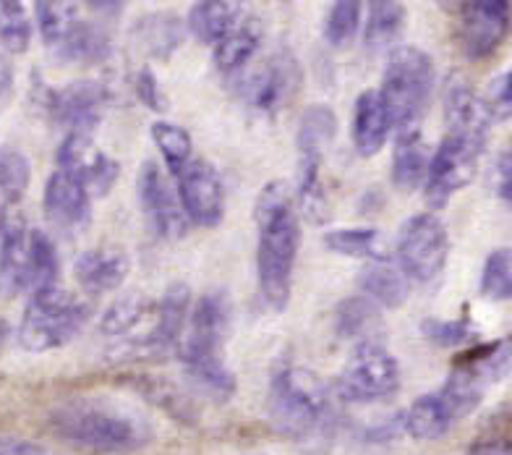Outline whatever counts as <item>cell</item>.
I'll list each match as a JSON object with an SVG mask.
<instances>
[{
    "label": "cell",
    "instance_id": "obj_1",
    "mask_svg": "<svg viewBox=\"0 0 512 455\" xmlns=\"http://www.w3.org/2000/svg\"><path fill=\"white\" fill-rule=\"evenodd\" d=\"M256 231V270L264 301L283 312L290 301L293 270H296L298 246H301V223L298 204L285 181H270L259 191L254 204Z\"/></svg>",
    "mask_w": 512,
    "mask_h": 455
},
{
    "label": "cell",
    "instance_id": "obj_2",
    "mask_svg": "<svg viewBox=\"0 0 512 455\" xmlns=\"http://www.w3.org/2000/svg\"><path fill=\"white\" fill-rule=\"evenodd\" d=\"M270 424L304 450H322L335 432L330 390L306 367H280L267 395Z\"/></svg>",
    "mask_w": 512,
    "mask_h": 455
},
{
    "label": "cell",
    "instance_id": "obj_3",
    "mask_svg": "<svg viewBox=\"0 0 512 455\" xmlns=\"http://www.w3.org/2000/svg\"><path fill=\"white\" fill-rule=\"evenodd\" d=\"M50 429L58 440L92 455H126L152 440V427L134 411L100 401H76L55 408Z\"/></svg>",
    "mask_w": 512,
    "mask_h": 455
},
{
    "label": "cell",
    "instance_id": "obj_4",
    "mask_svg": "<svg viewBox=\"0 0 512 455\" xmlns=\"http://www.w3.org/2000/svg\"><path fill=\"white\" fill-rule=\"evenodd\" d=\"M58 272V252L45 233L24 223H8L0 241V299L53 288Z\"/></svg>",
    "mask_w": 512,
    "mask_h": 455
},
{
    "label": "cell",
    "instance_id": "obj_5",
    "mask_svg": "<svg viewBox=\"0 0 512 455\" xmlns=\"http://www.w3.org/2000/svg\"><path fill=\"white\" fill-rule=\"evenodd\" d=\"M434 84H437V68H434L432 55L413 45L392 50L384 66L379 92L390 108L398 134L418 131V123L434 95Z\"/></svg>",
    "mask_w": 512,
    "mask_h": 455
},
{
    "label": "cell",
    "instance_id": "obj_6",
    "mask_svg": "<svg viewBox=\"0 0 512 455\" xmlns=\"http://www.w3.org/2000/svg\"><path fill=\"white\" fill-rule=\"evenodd\" d=\"M512 374V335L489 343H476L471 348H463L455 361L452 372L439 388L452 414L463 419L473 414L486 398L489 388L502 382Z\"/></svg>",
    "mask_w": 512,
    "mask_h": 455
},
{
    "label": "cell",
    "instance_id": "obj_7",
    "mask_svg": "<svg viewBox=\"0 0 512 455\" xmlns=\"http://www.w3.org/2000/svg\"><path fill=\"white\" fill-rule=\"evenodd\" d=\"M92 317V306L74 293L53 286L29 296L19 325V343L32 354L63 348L81 333Z\"/></svg>",
    "mask_w": 512,
    "mask_h": 455
},
{
    "label": "cell",
    "instance_id": "obj_8",
    "mask_svg": "<svg viewBox=\"0 0 512 455\" xmlns=\"http://www.w3.org/2000/svg\"><path fill=\"white\" fill-rule=\"evenodd\" d=\"M400 388V367L382 343H361L345 361L335 393L345 403L387 401Z\"/></svg>",
    "mask_w": 512,
    "mask_h": 455
},
{
    "label": "cell",
    "instance_id": "obj_9",
    "mask_svg": "<svg viewBox=\"0 0 512 455\" xmlns=\"http://www.w3.org/2000/svg\"><path fill=\"white\" fill-rule=\"evenodd\" d=\"M233 309L225 291H207L191 306L189 325L181 343L183 367L189 364H212L223 359V346L230 333Z\"/></svg>",
    "mask_w": 512,
    "mask_h": 455
},
{
    "label": "cell",
    "instance_id": "obj_10",
    "mask_svg": "<svg viewBox=\"0 0 512 455\" xmlns=\"http://www.w3.org/2000/svg\"><path fill=\"white\" fill-rule=\"evenodd\" d=\"M450 257V233L432 212H418L398 236L400 270L411 280L429 283L445 270Z\"/></svg>",
    "mask_w": 512,
    "mask_h": 455
},
{
    "label": "cell",
    "instance_id": "obj_11",
    "mask_svg": "<svg viewBox=\"0 0 512 455\" xmlns=\"http://www.w3.org/2000/svg\"><path fill=\"white\" fill-rule=\"evenodd\" d=\"M484 147L486 144L473 142L468 136L445 134L437 152L432 155L429 176L424 184V197L432 210L445 207L460 189L471 184L479 170V157Z\"/></svg>",
    "mask_w": 512,
    "mask_h": 455
},
{
    "label": "cell",
    "instance_id": "obj_12",
    "mask_svg": "<svg viewBox=\"0 0 512 455\" xmlns=\"http://www.w3.org/2000/svg\"><path fill=\"white\" fill-rule=\"evenodd\" d=\"M136 194L142 204L149 228L165 241H176L189 228V218L183 212L178 189H173L168 173L155 160H144L136 176Z\"/></svg>",
    "mask_w": 512,
    "mask_h": 455
},
{
    "label": "cell",
    "instance_id": "obj_13",
    "mask_svg": "<svg viewBox=\"0 0 512 455\" xmlns=\"http://www.w3.org/2000/svg\"><path fill=\"white\" fill-rule=\"evenodd\" d=\"M108 102V87L95 79H79L61 89H45L42 105L68 134H89L100 126Z\"/></svg>",
    "mask_w": 512,
    "mask_h": 455
},
{
    "label": "cell",
    "instance_id": "obj_14",
    "mask_svg": "<svg viewBox=\"0 0 512 455\" xmlns=\"http://www.w3.org/2000/svg\"><path fill=\"white\" fill-rule=\"evenodd\" d=\"M512 27V6L505 0H471L458 14V40L471 61L489 58L507 40Z\"/></svg>",
    "mask_w": 512,
    "mask_h": 455
},
{
    "label": "cell",
    "instance_id": "obj_15",
    "mask_svg": "<svg viewBox=\"0 0 512 455\" xmlns=\"http://www.w3.org/2000/svg\"><path fill=\"white\" fill-rule=\"evenodd\" d=\"M55 160L58 170L74 176L92 197H105L121 176L118 160L102 152L89 134H66Z\"/></svg>",
    "mask_w": 512,
    "mask_h": 455
},
{
    "label": "cell",
    "instance_id": "obj_16",
    "mask_svg": "<svg viewBox=\"0 0 512 455\" xmlns=\"http://www.w3.org/2000/svg\"><path fill=\"white\" fill-rule=\"evenodd\" d=\"M301 89V66L288 53L272 55L270 61L241 79V97L259 113H275L285 108Z\"/></svg>",
    "mask_w": 512,
    "mask_h": 455
},
{
    "label": "cell",
    "instance_id": "obj_17",
    "mask_svg": "<svg viewBox=\"0 0 512 455\" xmlns=\"http://www.w3.org/2000/svg\"><path fill=\"white\" fill-rule=\"evenodd\" d=\"M176 189L189 223L215 228L225 215V186L215 168L204 160H191L176 173Z\"/></svg>",
    "mask_w": 512,
    "mask_h": 455
},
{
    "label": "cell",
    "instance_id": "obj_18",
    "mask_svg": "<svg viewBox=\"0 0 512 455\" xmlns=\"http://www.w3.org/2000/svg\"><path fill=\"white\" fill-rule=\"evenodd\" d=\"M89 197L92 194L74 176H68L63 170H55L53 176L48 178V184H45V197H42L45 218L61 231H79L92 218Z\"/></svg>",
    "mask_w": 512,
    "mask_h": 455
},
{
    "label": "cell",
    "instance_id": "obj_19",
    "mask_svg": "<svg viewBox=\"0 0 512 455\" xmlns=\"http://www.w3.org/2000/svg\"><path fill=\"white\" fill-rule=\"evenodd\" d=\"M445 121L447 134L468 136L473 142L486 144L492 113L468 84L452 79L445 89Z\"/></svg>",
    "mask_w": 512,
    "mask_h": 455
},
{
    "label": "cell",
    "instance_id": "obj_20",
    "mask_svg": "<svg viewBox=\"0 0 512 455\" xmlns=\"http://www.w3.org/2000/svg\"><path fill=\"white\" fill-rule=\"evenodd\" d=\"M395 129L392 113L379 89H364L353 105V147L361 157H374Z\"/></svg>",
    "mask_w": 512,
    "mask_h": 455
},
{
    "label": "cell",
    "instance_id": "obj_21",
    "mask_svg": "<svg viewBox=\"0 0 512 455\" xmlns=\"http://www.w3.org/2000/svg\"><path fill=\"white\" fill-rule=\"evenodd\" d=\"M131 262L126 254L115 252V249H92L84 252L74 265V275L79 280V286L87 293H108L123 286V280L128 278Z\"/></svg>",
    "mask_w": 512,
    "mask_h": 455
},
{
    "label": "cell",
    "instance_id": "obj_22",
    "mask_svg": "<svg viewBox=\"0 0 512 455\" xmlns=\"http://www.w3.org/2000/svg\"><path fill=\"white\" fill-rule=\"evenodd\" d=\"M241 21V3L230 0H202L189 11V32L204 45H220L225 37L238 29Z\"/></svg>",
    "mask_w": 512,
    "mask_h": 455
},
{
    "label": "cell",
    "instance_id": "obj_23",
    "mask_svg": "<svg viewBox=\"0 0 512 455\" xmlns=\"http://www.w3.org/2000/svg\"><path fill=\"white\" fill-rule=\"evenodd\" d=\"M55 58L71 66H100L110 58V37L89 21H76L53 50Z\"/></svg>",
    "mask_w": 512,
    "mask_h": 455
},
{
    "label": "cell",
    "instance_id": "obj_24",
    "mask_svg": "<svg viewBox=\"0 0 512 455\" xmlns=\"http://www.w3.org/2000/svg\"><path fill=\"white\" fill-rule=\"evenodd\" d=\"M458 422V416L452 414V408L442 398V393H426L411 403V408L405 411L403 427L413 440H439L452 429V424Z\"/></svg>",
    "mask_w": 512,
    "mask_h": 455
},
{
    "label": "cell",
    "instance_id": "obj_25",
    "mask_svg": "<svg viewBox=\"0 0 512 455\" xmlns=\"http://www.w3.org/2000/svg\"><path fill=\"white\" fill-rule=\"evenodd\" d=\"M358 286L366 299L384 309H398L411 299V278L390 262H371L358 275Z\"/></svg>",
    "mask_w": 512,
    "mask_h": 455
},
{
    "label": "cell",
    "instance_id": "obj_26",
    "mask_svg": "<svg viewBox=\"0 0 512 455\" xmlns=\"http://www.w3.org/2000/svg\"><path fill=\"white\" fill-rule=\"evenodd\" d=\"M432 155L418 131L398 134L395 157H392V184L400 191H416L426 184Z\"/></svg>",
    "mask_w": 512,
    "mask_h": 455
},
{
    "label": "cell",
    "instance_id": "obj_27",
    "mask_svg": "<svg viewBox=\"0 0 512 455\" xmlns=\"http://www.w3.org/2000/svg\"><path fill=\"white\" fill-rule=\"evenodd\" d=\"M186 27L183 21L173 14H147L134 24V40L144 55L165 61L168 55L181 48Z\"/></svg>",
    "mask_w": 512,
    "mask_h": 455
},
{
    "label": "cell",
    "instance_id": "obj_28",
    "mask_svg": "<svg viewBox=\"0 0 512 455\" xmlns=\"http://www.w3.org/2000/svg\"><path fill=\"white\" fill-rule=\"evenodd\" d=\"M337 134V118L327 105H309L301 116L296 134L298 160L306 163H322L324 152L330 150Z\"/></svg>",
    "mask_w": 512,
    "mask_h": 455
},
{
    "label": "cell",
    "instance_id": "obj_29",
    "mask_svg": "<svg viewBox=\"0 0 512 455\" xmlns=\"http://www.w3.org/2000/svg\"><path fill=\"white\" fill-rule=\"evenodd\" d=\"M335 330L340 338L361 343H379L377 335L382 330V312L366 296H351L337 304Z\"/></svg>",
    "mask_w": 512,
    "mask_h": 455
},
{
    "label": "cell",
    "instance_id": "obj_30",
    "mask_svg": "<svg viewBox=\"0 0 512 455\" xmlns=\"http://www.w3.org/2000/svg\"><path fill=\"white\" fill-rule=\"evenodd\" d=\"M408 8L395 0H377L369 6V19H366L364 42L371 53H384L390 50L405 29Z\"/></svg>",
    "mask_w": 512,
    "mask_h": 455
},
{
    "label": "cell",
    "instance_id": "obj_31",
    "mask_svg": "<svg viewBox=\"0 0 512 455\" xmlns=\"http://www.w3.org/2000/svg\"><path fill=\"white\" fill-rule=\"evenodd\" d=\"M296 204L311 223H327L330 220V197L322 184V163H306L298 160V186Z\"/></svg>",
    "mask_w": 512,
    "mask_h": 455
},
{
    "label": "cell",
    "instance_id": "obj_32",
    "mask_svg": "<svg viewBox=\"0 0 512 455\" xmlns=\"http://www.w3.org/2000/svg\"><path fill=\"white\" fill-rule=\"evenodd\" d=\"M327 249L335 254L353 259H369V262H387V249L382 244V236L374 228H343L324 236Z\"/></svg>",
    "mask_w": 512,
    "mask_h": 455
},
{
    "label": "cell",
    "instance_id": "obj_33",
    "mask_svg": "<svg viewBox=\"0 0 512 455\" xmlns=\"http://www.w3.org/2000/svg\"><path fill=\"white\" fill-rule=\"evenodd\" d=\"M149 136L157 144V150H160L162 160H165V165H168L173 176L181 173L194 160V147H191L189 131L178 126V123L155 121L152 129H149Z\"/></svg>",
    "mask_w": 512,
    "mask_h": 455
},
{
    "label": "cell",
    "instance_id": "obj_34",
    "mask_svg": "<svg viewBox=\"0 0 512 455\" xmlns=\"http://www.w3.org/2000/svg\"><path fill=\"white\" fill-rule=\"evenodd\" d=\"M421 335L437 348H471L476 346V340H479L476 322L471 320V314L468 312L455 317V320H437V317H429V320L421 322Z\"/></svg>",
    "mask_w": 512,
    "mask_h": 455
},
{
    "label": "cell",
    "instance_id": "obj_35",
    "mask_svg": "<svg viewBox=\"0 0 512 455\" xmlns=\"http://www.w3.org/2000/svg\"><path fill=\"white\" fill-rule=\"evenodd\" d=\"M262 45V34L259 29H254L251 24H243L236 32L225 37L220 45L215 48V63L223 74H238L243 71V66L254 58V53Z\"/></svg>",
    "mask_w": 512,
    "mask_h": 455
},
{
    "label": "cell",
    "instance_id": "obj_36",
    "mask_svg": "<svg viewBox=\"0 0 512 455\" xmlns=\"http://www.w3.org/2000/svg\"><path fill=\"white\" fill-rule=\"evenodd\" d=\"M32 165L29 157L16 147H0V199L19 202L29 189Z\"/></svg>",
    "mask_w": 512,
    "mask_h": 455
},
{
    "label": "cell",
    "instance_id": "obj_37",
    "mask_svg": "<svg viewBox=\"0 0 512 455\" xmlns=\"http://www.w3.org/2000/svg\"><path fill=\"white\" fill-rule=\"evenodd\" d=\"M37 27H40L42 42L48 45L50 50L58 48V42L68 34V29L74 27L79 21L74 3H55V0H40L37 6Z\"/></svg>",
    "mask_w": 512,
    "mask_h": 455
},
{
    "label": "cell",
    "instance_id": "obj_38",
    "mask_svg": "<svg viewBox=\"0 0 512 455\" xmlns=\"http://www.w3.org/2000/svg\"><path fill=\"white\" fill-rule=\"evenodd\" d=\"M481 293L492 301L512 299V246L494 249L481 270Z\"/></svg>",
    "mask_w": 512,
    "mask_h": 455
},
{
    "label": "cell",
    "instance_id": "obj_39",
    "mask_svg": "<svg viewBox=\"0 0 512 455\" xmlns=\"http://www.w3.org/2000/svg\"><path fill=\"white\" fill-rule=\"evenodd\" d=\"M32 42V24L21 3L0 0V45L8 53H27Z\"/></svg>",
    "mask_w": 512,
    "mask_h": 455
},
{
    "label": "cell",
    "instance_id": "obj_40",
    "mask_svg": "<svg viewBox=\"0 0 512 455\" xmlns=\"http://www.w3.org/2000/svg\"><path fill=\"white\" fill-rule=\"evenodd\" d=\"M358 27H361V3L340 0L330 8L327 21H324V40L335 50H343L356 40Z\"/></svg>",
    "mask_w": 512,
    "mask_h": 455
},
{
    "label": "cell",
    "instance_id": "obj_41",
    "mask_svg": "<svg viewBox=\"0 0 512 455\" xmlns=\"http://www.w3.org/2000/svg\"><path fill=\"white\" fill-rule=\"evenodd\" d=\"M142 388L144 393L152 398V401L157 403V406H162L168 414H176L181 416V419H194V406H191L189 401H186V395L178 393L176 388H170L168 382H157V380H142Z\"/></svg>",
    "mask_w": 512,
    "mask_h": 455
},
{
    "label": "cell",
    "instance_id": "obj_42",
    "mask_svg": "<svg viewBox=\"0 0 512 455\" xmlns=\"http://www.w3.org/2000/svg\"><path fill=\"white\" fill-rule=\"evenodd\" d=\"M134 92L139 97V102L147 105L149 110H155V113H165L170 108L168 95H165L160 79H157L155 71L149 66L139 68V74L134 76Z\"/></svg>",
    "mask_w": 512,
    "mask_h": 455
},
{
    "label": "cell",
    "instance_id": "obj_43",
    "mask_svg": "<svg viewBox=\"0 0 512 455\" xmlns=\"http://www.w3.org/2000/svg\"><path fill=\"white\" fill-rule=\"evenodd\" d=\"M484 102L492 118H502V121L512 118V66L494 79Z\"/></svg>",
    "mask_w": 512,
    "mask_h": 455
},
{
    "label": "cell",
    "instance_id": "obj_44",
    "mask_svg": "<svg viewBox=\"0 0 512 455\" xmlns=\"http://www.w3.org/2000/svg\"><path fill=\"white\" fill-rule=\"evenodd\" d=\"M0 455H53L48 448L37 442L16 440V437H0Z\"/></svg>",
    "mask_w": 512,
    "mask_h": 455
},
{
    "label": "cell",
    "instance_id": "obj_45",
    "mask_svg": "<svg viewBox=\"0 0 512 455\" xmlns=\"http://www.w3.org/2000/svg\"><path fill=\"white\" fill-rule=\"evenodd\" d=\"M497 194L502 202L512 204V152H507L497 165Z\"/></svg>",
    "mask_w": 512,
    "mask_h": 455
},
{
    "label": "cell",
    "instance_id": "obj_46",
    "mask_svg": "<svg viewBox=\"0 0 512 455\" xmlns=\"http://www.w3.org/2000/svg\"><path fill=\"white\" fill-rule=\"evenodd\" d=\"M14 95V66L6 55H0V108Z\"/></svg>",
    "mask_w": 512,
    "mask_h": 455
},
{
    "label": "cell",
    "instance_id": "obj_47",
    "mask_svg": "<svg viewBox=\"0 0 512 455\" xmlns=\"http://www.w3.org/2000/svg\"><path fill=\"white\" fill-rule=\"evenodd\" d=\"M468 455H512V445L505 440H481L468 448Z\"/></svg>",
    "mask_w": 512,
    "mask_h": 455
},
{
    "label": "cell",
    "instance_id": "obj_48",
    "mask_svg": "<svg viewBox=\"0 0 512 455\" xmlns=\"http://www.w3.org/2000/svg\"><path fill=\"white\" fill-rule=\"evenodd\" d=\"M89 11H102V16H113L115 19L123 11V3H97V0H92Z\"/></svg>",
    "mask_w": 512,
    "mask_h": 455
},
{
    "label": "cell",
    "instance_id": "obj_49",
    "mask_svg": "<svg viewBox=\"0 0 512 455\" xmlns=\"http://www.w3.org/2000/svg\"><path fill=\"white\" fill-rule=\"evenodd\" d=\"M8 231V220H6V207H3V199H0V241L6 236Z\"/></svg>",
    "mask_w": 512,
    "mask_h": 455
},
{
    "label": "cell",
    "instance_id": "obj_50",
    "mask_svg": "<svg viewBox=\"0 0 512 455\" xmlns=\"http://www.w3.org/2000/svg\"><path fill=\"white\" fill-rule=\"evenodd\" d=\"M8 335H11V327H8L6 320H0V348L6 346Z\"/></svg>",
    "mask_w": 512,
    "mask_h": 455
}]
</instances>
